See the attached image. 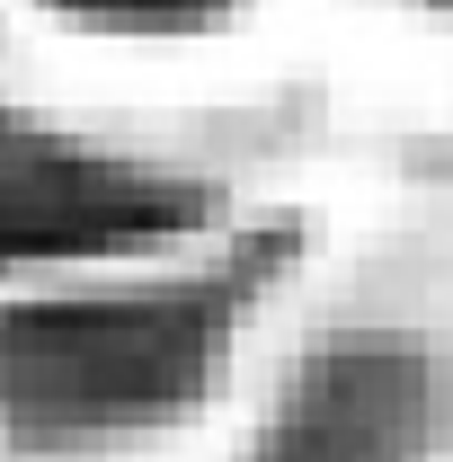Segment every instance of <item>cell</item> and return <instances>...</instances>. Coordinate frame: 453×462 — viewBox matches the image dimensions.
Masks as SVG:
<instances>
[{
  "label": "cell",
  "mask_w": 453,
  "mask_h": 462,
  "mask_svg": "<svg viewBox=\"0 0 453 462\" xmlns=\"http://www.w3.org/2000/svg\"><path fill=\"white\" fill-rule=\"evenodd\" d=\"M223 293H143L107 311H18L0 320V401L36 427H143L196 392L223 338Z\"/></svg>",
  "instance_id": "6da1fadb"
},
{
  "label": "cell",
  "mask_w": 453,
  "mask_h": 462,
  "mask_svg": "<svg viewBox=\"0 0 453 462\" xmlns=\"http://www.w3.org/2000/svg\"><path fill=\"white\" fill-rule=\"evenodd\" d=\"M427 436H436V374L392 346H338L293 392L276 462H409Z\"/></svg>",
  "instance_id": "7a4b0ae2"
},
{
  "label": "cell",
  "mask_w": 453,
  "mask_h": 462,
  "mask_svg": "<svg viewBox=\"0 0 453 462\" xmlns=\"http://www.w3.org/2000/svg\"><path fill=\"white\" fill-rule=\"evenodd\" d=\"M62 9H89V18H116V27H187L223 0H62Z\"/></svg>",
  "instance_id": "3957f363"
}]
</instances>
